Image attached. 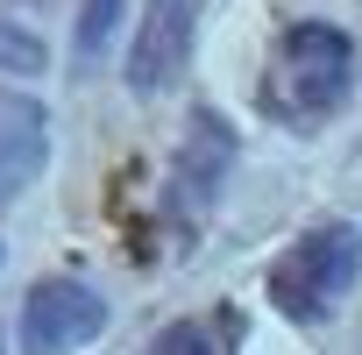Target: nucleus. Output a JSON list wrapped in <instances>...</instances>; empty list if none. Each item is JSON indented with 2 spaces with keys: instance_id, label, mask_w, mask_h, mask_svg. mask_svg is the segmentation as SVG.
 Wrapping results in <instances>:
<instances>
[{
  "instance_id": "obj_1",
  "label": "nucleus",
  "mask_w": 362,
  "mask_h": 355,
  "mask_svg": "<svg viewBox=\"0 0 362 355\" xmlns=\"http://www.w3.org/2000/svg\"><path fill=\"white\" fill-rule=\"evenodd\" d=\"M355 284H362V228H355V221H320V228H305V235L277 256V270H270V298H277V313L298 320V327H320Z\"/></svg>"
},
{
  "instance_id": "obj_2",
  "label": "nucleus",
  "mask_w": 362,
  "mask_h": 355,
  "mask_svg": "<svg viewBox=\"0 0 362 355\" xmlns=\"http://www.w3.org/2000/svg\"><path fill=\"white\" fill-rule=\"evenodd\" d=\"M355 86V43L334 22H291L277 43V114L291 121H327Z\"/></svg>"
},
{
  "instance_id": "obj_3",
  "label": "nucleus",
  "mask_w": 362,
  "mask_h": 355,
  "mask_svg": "<svg viewBox=\"0 0 362 355\" xmlns=\"http://www.w3.org/2000/svg\"><path fill=\"white\" fill-rule=\"evenodd\" d=\"M107 327V298L86 277H43L22 298V355H78L86 341H100Z\"/></svg>"
},
{
  "instance_id": "obj_4",
  "label": "nucleus",
  "mask_w": 362,
  "mask_h": 355,
  "mask_svg": "<svg viewBox=\"0 0 362 355\" xmlns=\"http://www.w3.org/2000/svg\"><path fill=\"white\" fill-rule=\"evenodd\" d=\"M185 50H192V0H149L142 8V29L128 43V93H163L177 71H185Z\"/></svg>"
},
{
  "instance_id": "obj_5",
  "label": "nucleus",
  "mask_w": 362,
  "mask_h": 355,
  "mask_svg": "<svg viewBox=\"0 0 362 355\" xmlns=\"http://www.w3.org/2000/svg\"><path fill=\"white\" fill-rule=\"evenodd\" d=\"M50 163V114L43 100L0 86V206H15Z\"/></svg>"
},
{
  "instance_id": "obj_6",
  "label": "nucleus",
  "mask_w": 362,
  "mask_h": 355,
  "mask_svg": "<svg viewBox=\"0 0 362 355\" xmlns=\"http://www.w3.org/2000/svg\"><path fill=\"white\" fill-rule=\"evenodd\" d=\"M228 156H235V142H228V128H221V114H192V142H185V178H192V199H206L214 185H221V170H228Z\"/></svg>"
},
{
  "instance_id": "obj_7",
  "label": "nucleus",
  "mask_w": 362,
  "mask_h": 355,
  "mask_svg": "<svg viewBox=\"0 0 362 355\" xmlns=\"http://www.w3.org/2000/svg\"><path fill=\"white\" fill-rule=\"evenodd\" d=\"M114 22H121V0H86V8H78V64H100L107 57Z\"/></svg>"
},
{
  "instance_id": "obj_8",
  "label": "nucleus",
  "mask_w": 362,
  "mask_h": 355,
  "mask_svg": "<svg viewBox=\"0 0 362 355\" xmlns=\"http://www.w3.org/2000/svg\"><path fill=\"white\" fill-rule=\"evenodd\" d=\"M149 355H228V348H221L214 327H199V320H170V327L149 341Z\"/></svg>"
},
{
  "instance_id": "obj_9",
  "label": "nucleus",
  "mask_w": 362,
  "mask_h": 355,
  "mask_svg": "<svg viewBox=\"0 0 362 355\" xmlns=\"http://www.w3.org/2000/svg\"><path fill=\"white\" fill-rule=\"evenodd\" d=\"M0 71H15V78L43 71V43H36L29 29H8V22H0Z\"/></svg>"
}]
</instances>
